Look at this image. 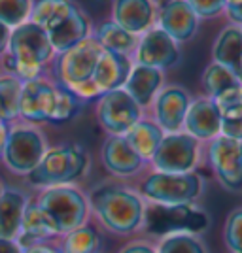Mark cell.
<instances>
[{
    "instance_id": "6da1fadb",
    "label": "cell",
    "mask_w": 242,
    "mask_h": 253,
    "mask_svg": "<svg viewBox=\"0 0 242 253\" xmlns=\"http://www.w3.org/2000/svg\"><path fill=\"white\" fill-rule=\"evenodd\" d=\"M55 49L48 32L36 23L27 21L11 29L8 53L4 55L8 74H13L21 82L42 78L48 64L55 59Z\"/></svg>"
},
{
    "instance_id": "7a4b0ae2",
    "label": "cell",
    "mask_w": 242,
    "mask_h": 253,
    "mask_svg": "<svg viewBox=\"0 0 242 253\" xmlns=\"http://www.w3.org/2000/svg\"><path fill=\"white\" fill-rule=\"evenodd\" d=\"M91 204L100 223L119 234L135 232L146 215L140 195L114 183L97 187L91 195Z\"/></svg>"
},
{
    "instance_id": "3957f363",
    "label": "cell",
    "mask_w": 242,
    "mask_h": 253,
    "mask_svg": "<svg viewBox=\"0 0 242 253\" xmlns=\"http://www.w3.org/2000/svg\"><path fill=\"white\" fill-rule=\"evenodd\" d=\"M89 169V155L78 144L55 146L46 151L40 165L27 176L29 183L40 189L55 185H72Z\"/></svg>"
},
{
    "instance_id": "277c9868",
    "label": "cell",
    "mask_w": 242,
    "mask_h": 253,
    "mask_svg": "<svg viewBox=\"0 0 242 253\" xmlns=\"http://www.w3.org/2000/svg\"><path fill=\"white\" fill-rule=\"evenodd\" d=\"M36 204L49 215L57 234H68L84 227L89 213L87 197L74 185H55L42 189Z\"/></svg>"
},
{
    "instance_id": "5b68a950",
    "label": "cell",
    "mask_w": 242,
    "mask_h": 253,
    "mask_svg": "<svg viewBox=\"0 0 242 253\" xmlns=\"http://www.w3.org/2000/svg\"><path fill=\"white\" fill-rule=\"evenodd\" d=\"M48 149L46 134L38 126L32 123H13L10 125L2 161L10 172L29 176L40 165Z\"/></svg>"
},
{
    "instance_id": "8992f818",
    "label": "cell",
    "mask_w": 242,
    "mask_h": 253,
    "mask_svg": "<svg viewBox=\"0 0 242 253\" xmlns=\"http://www.w3.org/2000/svg\"><path fill=\"white\" fill-rule=\"evenodd\" d=\"M102 45L97 42L93 36L74 45L72 49L55 55L53 59V76L55 84L70 89L74 85H82L91 82L98 59L102 55Z\"/></svg>"
},
{
    "instance_id": "52a82bcc",
    "label": "cell",
    "mask_w": 242,
    "mask_h": 253,
    "mask_svg": "<svg viewBox=\"0 0 242 253\" xmlns=\"http://www.w3.org/2000/svg\"><path fill=\"white\" fill-rule=\"evenodd\" d=\"M200 178L193 172L169 174V172H151L140 185L142 195L161 206H182L195 201L200 193Z\"/></svg>"
},
{
    "instance_id": "ba28073f",
    "label": "cell",
    "mask_w": 242,
    "mask_h": 253,
    "mask_svg": "<svg viewBox=\"0 0 242 253\" xmlns=\"http://www.w3.org/2000/svg\"><path fill=\"white\" fill-rule=\"evenodd\" d=\"M97 119L108 136H123L142 119V108L125 89L104 93L97 100Z\"/></svg>"
},
{
    "instance_id": "9c48e42d",
    "label": "cell",
    "mask_w": 242,
    "mask_h": 253,
    "mask_svg": "<svg viewBox=\"0 0 242 253\" xmlns=\"http://www.w3.org/2000/svg\"><path fill=\"white\" fill-rule=\"evenodd\" d=\"M199 144L188 132H170L165 134L157 153L151 159V165L157 172L186 174L197 165Z\"/></svg>"
},
{
    "instance_id": "30bf717a",
    "label": "cell",
    "mask_w": 242,
    "mask_h": 253,
    "mask_svg": "<svg viewBox=\"0 0 242 253\" xmlns=\"http://www.w3.org/2000/svg\"><path fill=\"white\" fill-rule=\"evenodd\" d=\"M59 85L46 76L23 82L19 100V119L25 123H51Z\"/></svg>"
},
{
    "instance_id": "8fae6325",
    "label": "cell",
    "mask_w": 242,
    "mask_h": 253,
    "mask_svg": "<svg viewBox=\"0 0 242 253\" xmlns=\"http://www.w3.org/2000/svg\"><path fill=\"white\" fill-rule=\"evenodd\" d=\"M133 61L163 72L180 61L178 42H174L167 32L161 31L155 25L142 36H138V45L133 55Z\"/></svg>"
},
{
    "instance_id": "7c38bea8",
    "label": "cell",
    "mask_w": 242,
    "mask_h": 253,
    "mask_svg": "<svg viewBox=\"0 0 242 253\" xmlns=\"http://www.w3.org/2000/svg\"><path fill=\"white\" fill-rule=\"evenodd\" d=\"M210 163L218 178L229 189L242 187V142L227 136L214 138L210 146Z\"/></svg>"
},
{
    "instance_id": "4fadbf2b",
    "label": "cell",
    "mask_w": 242,
    "mask_h": 253,
    "mask_svg": "<svg viewBox=\"0 0 242 253\" xmlns=\"http://www.w3.org/2000/svg\"><path fill=\"white\" fill-rule=\"evenodd\" d=\"M190 104V95L186 89L176 85L165 87L159 91L153 100V116H155L153 121L163 128L165 134L182 132Z\"/></svg>"
},
{
    "instance_id": "5bb4252c",
    "label": "cell",
    "mask_w": 242,
    "mask_h": 253,
    "mask_svg": "<svg viewBox=\"0 0 242 253\" xmlns=\"http://www.w3.org/2000/svg\"><path fill=\"white\" fill-rule=\"evenodd\" d=\"M157 0H112V21L135 36L157 25Z\"/></svg>"
},
{
    "instance_id": "9a60e30c",
    "label": "cell",
    "mask_w": 242,
    "mask_h": 253,
    "mask_svg": "<svg viewBox=\"0 0 242 253\" xmlns=\"http://www.w3.org/2000/svg\"><path fill=\"white\" fill-rule=\"evenodd\" d=\"M199 25L197 13L186 0H165L157 11V27L174 42H188L195 36Z\"/></svg>"
},
{
    "instance_id": "2e32d148",
    "label": "cell",
    "mask_w": 242,
    "mask_h": 253,
    "mask_svg": "<svg viewBox=\"0 0 242 253\" xmlns=\"http://www.w3.org/2000/svg\"><path fill=\"white\" fill-rule=\"evenodd\" d=\"M48 32L49 42H51L53 49L57 55L72 49L74 45H78L80 42L87 40L89 36H93V27L91 21L87 17V13L82 10L80 4L74 6V10L57 23L55 27H51Z\"/></svg>"
},
{
    "instance_id": "e0dca14e",
    "label": "cell",
    "mask_w": 242,
    "mask_h": 253,
    "mask_svg": "<svg viewBox=\"0 0 242 253\" xmlns=\"http://www.w3.org/2000/svg\"><path fill=\"white\" fill-rule=\"evenodd\" d=\"M151 229L157 232H199L202 231L208 219L199 210H193L188 204L182 206H161L153 213V221H149Z\"/></svg>"
},
{
    "instance_id": "ac0fdd59",
    "label": "cell",
    "mask_w": 242,
    "mask_h": 253,
    "mask_svg": "<svg viewBox=\"0 0 242 253\" xmlns=\"http://www.w3.org/2000/svg\"><path fill=\"white\" fill-rule=\"evenodd\" d=\"M100 157L106 170L119 178L135 176L142 169L144 161L131 148L125 136H108L100 148Z\"/></svg>"
},
{
    "instance_id": "d6986e66",
    "label": "cell",
    "mask_w": 242,
    "mask_h": 253,
    "mask_svg": "<svg viewBox=\"0 0 242 253\" xmlns=\"http://www.w3.org/2000/svg\"><path fill=\"white\" fill-rule=\"evenodd\" d=\"M186 132L195 140L216 138L221 132V116L212 98H199L190 104L184 121Z\"/></svg>"
},
{
    "instance_id": "ffe728a7",
    "label": "cell",
    "mask_w": 242,
    "mask_h": 253,
    "mask_svg": "<svg viewBox=\"0 0 242 253\" xmlns=\"http://www.w3.org/2000/svg\"><path fill=\"white\" fill-rule=\"evenodd\" d=\"M133 63H135L133 57L112 51H102L95 68V74H93V84L98 89V93L104 95L110 91L121 89L125 85L127 78H129Z\"/></svg>"
},
{
    "instance_id": "44dd1931",
    "label": "cell",
    "mask_w": 242,
    "mask_h": 253,
    "mask_svg": "<svg viewBox=\"0 0 242 253\" xmlns=\"http://www.w3.org/2000/svg\"><path fill=\"white\" fill-rule=\"evenodd\" d=\"M161 87H163V72L157 68L144 66V64L138 63H133L129 78L123 85V89L137 100V104L142 110L149 104H153Z\"/></svg>"
},
{
    "instance_id": "7402d4cb",
    "label": "cell",
    "mask_w": 242,
    "mask_h": 253,
    "mask_svg": "<svg viewBox=\"0 0 242 253\" xmlns=\"http://www.w3.org/2000/svg\"><path fill=\"white\" fill-rule=\"evenodd\" d=\"M29 206L27 195L19 189L2 191L0 195V238H10L17 240L21 232L23 213Z\"/></svg>"
},
{
    "instance_id": "603a6c76",
    "label": "cell",
    "mask_w": 242,
    "mask_h": 253,
    "mask_svg": "<svg viewBox=\"0 0 242 253\" xmlns=\"http://www.w3.org/2000/svg\"><path fill=\"white\" fill-rule=\"evenodd\" d=\"M51 236H57V229L53 221L49 219V215L34 202L27 206V210L23 213V223H21V232L17 236V242L23 250L31 248V246H36L40 244L46 238H51Z\"/></svg>"
},
{
    "instance_id": "cb8c5ba5",
    "label": "cell",
    "mask_w": 242,
    "mask_h": 253,
    "mask_svg": "<svg viewBox=\"0 0 242 253\" xmlns=\"http://www.w3.org/2000/svg\"><path fill=\"white\" fill-rule=\"evenodd\" d=\"M123 136L131 144V148L138 153V157L142 159L144 163H147V161L151 163V159L157 153L159 146H161V142L165 138V132L155 121L142 117L137 125H133L127 130Z\"/></svg>"
},
{
    "instance_id": "d4e9b609",
    "label": "cell",
    "mask_w": 242,
    "mask_h": 253,
    "mask_svg": "<svg viewBox=\"0 0 242 253\" xmlns=\"http://www.w3.org/2000/svg\"><path fill=\"white\" fill-rule=\"evenodd\" d=\"M93 38L102 45L104 51L119 53V55H127V57H133L138 45V36L121 29L112 19L100 23L93 31Z\"/></svg>"
},
{
    "instance_id": "484cf974",
    "label": "cell",
    "mask_w": 242,
    "mask_h": 253,
    "mask_svg": "<svg viewBox=\"0 0 242 253\" xmlns=\"http://www.w3.org/2000/svg\"><path fill=\"white\" fill-rule=\"evenodd\" d=\"M214 63L227 66L237 74V68L242 63V31L239 27H227L225 31L218 36L214 43Z\"/></svg>"
},
{
    "instance_id": "4316f807",
    "label": "cell",
    "mask_w": 242,
    "mask_h": 253,
    "mask_svg": "<svg viewBox=\"0 0 242 253\" xmlns=\"http://www.w3.org/2000/svg\"><path fill=\"white\" fill-rule=\"evenodd\" d=\"M76 0H34L29 21L36 23L44 31H49L74 10Z\"/></svg>"
},
{
    "instance_id": "83f0119b",
    "label": "cell",
    "mask_w": 242,
    "mask_h": 253,
    "mask_svg": "<svg viewBox=\"0 0 242 253\" xmlns=\"http://www.w3.org/2000/svg\"><path fill=\"white\" fill-rule=\"evenodd\" d=\"M23 82L13 74H0V121L11 123L19 119Z\"/></svg>"
},
{
    "instance_id": "f1b7e54d",
    "label": "cell",
    "mask_w": 242,
    "mask_h": 253,
    "mask_svg": "<svg viewBox=\"0 0 242 253\" xmlns=\"http://www.w3.org/2000/svg\"><path fill=\"white\" fill-rule=\"evenodd\" d=\"M202 85L206 89V93L210 95V98H216L220 96L221 93L229 91L233 87H239V78L237 74L229 70L227 66H221L218 63H212L206 70H204V76H202Z\"/></svg>"
},
{
    "instance_id": "f546056e",
    "label": "cell",
    "mask_w": 242,
    "mask_h": 253,
    "mask_svg": "<svg viewBox=\"0 0 242 253\" xmlns=\"http://www.w3.org/2000/svg\"><path fill=\"white\" fill-rule=\"evenodd\" d=\"M100 246V238H98V232L84 225L76 231L64 234V242H63V252L61 253H97Z\"/></svg>"
},
{
    "instance_id": "4dcf8cb0",
    "label": "cell",
    "mask_w": 242,
    "mask_h": 253,
    "mask_svg": "<svg viewBox=\"0 0 242 253\" xmlns=\"http://www.w3.org/2000/svg\"><path fill=\"white\" fill-rule=\"evenodd\" d=\"M34 0H0V23L15 29L31 19Z\"/></svg>"
},
{
    "instance_id": "1f68e13d",
    "label": "cell",
    "mask_w": 242,
    "mask_h": 253,
    "mask_svg": "<svg viewBox=\"0 0 242 253\" xmlns=\"http://www.w3.org/2000/svg\"><path fill=\"white\" fill-rule=\"evenodd\" d=\"M80 108H82V100L74 95L72 91H68L66 87L59 85V89H57V102H55V110H53V116H51V123L61 125V123L70 121V119H74V117L78 116Z\"/></svg>"
},
{
    "instance_id": "d6a6232c",
    "label": "cell",
    "mask_w": 242,
    "mask_h": 253,
    "mask_svg": "<svg viewBox=\"0 0 242 253\" xmlns=\"http://www.w3.org/2000/svg\"><path fill=\"white\" fill-rule=\"evenodd\" d=\"M212 100L220 112L221 121H231V119L242 117V85L233 87Z\"/></svg>"
},
{
    "instance_id": "836d02e7",
    "label": "cell",
    "mask_w": 242,
    "mask_h": 253,
    "mask_svg": "<svg viewBox=\"0 0 242 253\" xmlns=\"http://www.w3.org/2000/svg\"><path fill=\"white\" fill-rule=\"evenodd\" d=\"M157 253H204V250L190 234H170L161 242Z\"/></svg>"
},
{
    "instance_id": "e575fe53",
    "label": "cell",
    "mask_w": 242,
    "mask_h": 253,
    "mask_svg": "<svg viewBox=\"0 0 242 253\" xmlns=\"http://www.w3.org/2000/svg\"><path fill=\"white\" fill-rule=\"evenodd\" d=\"M225 240L233 253H242V210L229 215L225 225Z\"/></svg>"
},
{
    "instance_id": "d590c367",
    "label": "cell",
    "mask_w": 242,
    "mask_h": 253,
    "mask_svg": "<svg viewBox=\"0 0 242 253\" xmlns=\"http://www.w3.org/2000/svg\"><path fill=\"white\" fill-rule=\"evenodd\" d=\"M191 10L197 13V17H214L220 11L225 10V0H186Z\"/></svg>"
},
{
    "instance_id": "8d00e7d4",
    "label": "cell",
    "mask_w": 242,
    "mask_h": 253,
    "mask_svg": "<svg viewBox=\"0 0 242 253\" xmlns=\"http://www.w3.org/2000/svg\"><path fill=\"white\" fill-rule=\"evenodd\" d=\"M221 136L242 142V117L231 119V121H221Z\"/></svg>"
},
{
    "instance_id": "74e56055",
    "label": "cell",
    "mask_w": 242,
    "mask_h": 253,
    "mask_svg": "<svg viewBox=\"0 0 242 253\" xmlns=\"http://www.w3.org/2000/svg\"><path fill=\"white\" fill-rule=\"evenodd\" d=\"M11 38V29L6 27L4 23H0V59L8 53V45H10Z\"/></svg>"
},
{
    "instance_id": "f35d334b",
    "label": "cell",
    "mask_w": 242,
    "mask_h": 253,
    "mask_svg": "<svg viewBox=\"0 0 242 253\" xmlns=\"http://www.w3.org/2000/svg\"><path fill=\"white\" fill-rule=\"evenodd\" d=\"M119 253H157V252L146 242H133L129 244V246H125Z\"/></svg>"
},
{
    "instance_id": "ab89813d",
    "label": "cell",
    "mask_w": 242,
    "mask_h": 253,
    "mask_svg": "<svg viewBox=\"0 0 242 253\" xmlns=\"http://www.w3.org/2000/svg\"><path fill=\"white\" fill-rule=\"evenodd\" d=\"M0 253H23V248L17 240L0 238Z\"/></svg>"
},
{
    "instance_id": "60d3db41",
    "label": "cell",
    "mask_w": 242,
    "mask_h": 253,
    "mask_svg": "<svg viewBox=\"0 0 242 253\" xmlns=\"http://www.w3.org/2000/svg\"><path fill=\"white\" fill-rule=\"evenodd\" d=\"M8 132H10V123H4V121H0V157H2V153H4V148H6Z\"/></svg>"
},
{
    "instance_id": "b9f144b4",
    "label": "cell",
    "mask_w": 242,
    "mask_h": 253,
    "mask_svg": "<svg viewBox=\"0 0 242 253\" xmlns=\"http://www.w3.org/2000/svg\"><path fill=\"white\" fill-rule=\"evenodd\" d=\"M23 253H61L53 248H48V246H42V244H36V246H31L27 250H23Z\"/></svg>"
},
{
    "instance_id": "7bdbcfd3",
    "label": "cell",
    "mask_w": 242,
    "mask_h": 253,
    "mask_svg": "<svg viewBox=\"0 0 242 253\" xmlns=\"http://www.w3.org/2000/svg\"><path fill=\"white\" fill-rule=\"evenodd\" d=\"M229 17H231L235 23H242V4L241 6H231V8H225Z\"/></svg>"
},
{
    "instance_id": "ee69618b",
    "label": "cell",
    "mask_w": 242,
    "mask_h": 253,
    "mask_svg": "<svg viewBox=\"0 0 242 253\" xmlns=\"http://www.w3.org/2000/svg\"><path fill=\"white\" fill-rule=\"evenodd\" d=\"M242 0H225V8H231V6H241Z\"/></svg>"
},
{
    "instance_id": "f6af8a7d",
    "label": "cell",
    "mask_w": 242,
    "mask_h": 253,
    "mask_svg": "<svg viewBox=\"0 0 242 253\" xmlns=\"http://www.w3.org/2000/svg\"><path fill=\"white\" fill-rule=\"evenodd\" d=\"M237 78H239V84L242 85V63H241V66L237 68Z\"/></svg>"
},
{
    "instance_id": "bcb514c9",
    "label": "cell",
    "mask_w": 242,
    "mask_h": 253,
    "mask_svg": "<svg viewBox=\"0 0 242 253\" xmlns=\"http://www.w3.org/2000/svg\"><path fill=\"white\" fill-rule=\"evenodd\" d=\"M2 191H4V187H2V181H0V195H2Z\"/></svg>"
}]
</instances>
